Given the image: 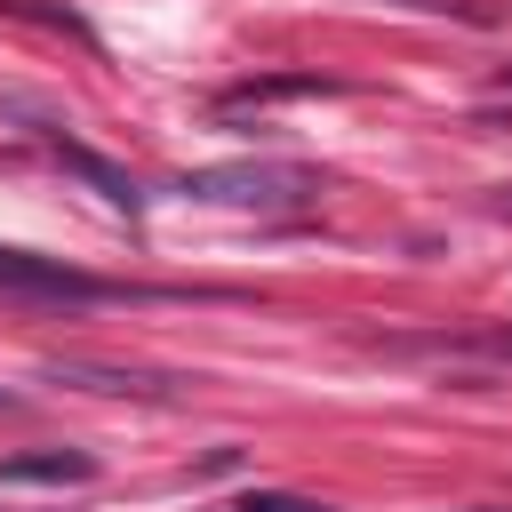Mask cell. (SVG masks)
<instances>
[{
  "label": "cell",
  "mask_w": 512,
  "mask_h": 512,
  "mask_svg": "<svg viewBox=\"0 0 512 512\" xmlns=\"http://www.w3.org/2000/svg\"><path fill=\"white\" fill-rule=\"evenodd\" d=\"M0 288H24V296H72V304H96V296H112L104 280H88V272H64V264H48V256H24V248H0Z\"/></svg>",
  "instance_id": "obj_2"
},
{
  "label": "cell",
  "mask_w": 512,
  "mask_h": 512,
  "mask_svg": "<svg viewBox=\"0 0 512 512\" xmlns=\"http://www.w3.org/2000/svg\"><path fill=\"white\" fill-rule=\"evenodd\" d=\"M56 160H64L72 176H88V184H96V192H104V200H112L120 216H136V208H144V192H136V184H128V176H120L112 160H96L88 144H56Z\"/></svg>",
  "instance_id": "obj_5"
},
{
  "label": "cell",
  "mask_w": 512,
  "mask_h": 512,
  "mask_svg": "<svg viewBox=\"0 0 512 512\" xmlns=\"http://www.w3.org/2000/svg\"><path fill=\"white\" fill-rule=\"evenodd\" d=\"M56 384H88V392H176V376H144V368H112V360H56Z\"/></svg>",
  "instance_id": "obj_3"
},
{
  "label": "cell",
  "mask_w": 512,
  "mask_h": 512,
  "mask_svg": "<svg viewBox=\"0 0 512 512\" xmlns=\"http://www.w3.org/2000/svg\"><path fill=\"white\" fill-rule=\"evenodd\" d=\"M232 512H320V504H304V496H248V504H232Z\"/></svg>",
  "instance_id": "obj_6"
},
{
  "label": "cell",
  "mask_w": 512,
  "mask_h": 512,
  "mask_svg": "<svg viewBox=\"0 0 512 512\" xmlns=\"http://www.w3.org/2000/svg\"><path fill=\"white\" fill-rule=\"evenodd\" d=\"M96 472V456L88 448H32V456H0V488H16V480H88Z\"/></svg>",
  "instance_id": "obj_4"
},
{
  "label": "cell",
  "mask_w": 512,
  "mask_h": 512,
  "mask_svg": "<svg viewBox=\"0 0 512 512\" xmlns=\"http://www.w3.org/2000/svg\"><path fill=\"white\" fill-rule=\"evenodd\" d=\"M456 344H472V352H496V360H512V328H480V336H456Z\"/></svg>",
  "instance_id": "obj_7"
},
{
  "label": "cell",
  "mask_w": 512,
  "mask_h": 512,
  "mask_svg": "<svg viewBox=\"0 0 512 512\" xmlns=\"http://www.w3.org/2000/svg\"><path fill=\"white\" fill-rule=\"evenodd\" d=\"M184 200H224V208H296L312 200V176L288 160H224V168H184Z\"/></svg>",
  "instance_id": "obj_1"
},
{
  "label": "cell",
  "mask_w": 512,
  "mask_h": 512,
  "mask_svg": "<svg viewBox=\"0 0 512 512\" xmlns=\"http://www.w3.org/2000/svg\"><path fill=\"white\" fill-rule=\"evenodd\" d=\"M504 88H512V72H504Z\"/></svg>",
  "instance_id": "obj_8"
}]
</instances>
